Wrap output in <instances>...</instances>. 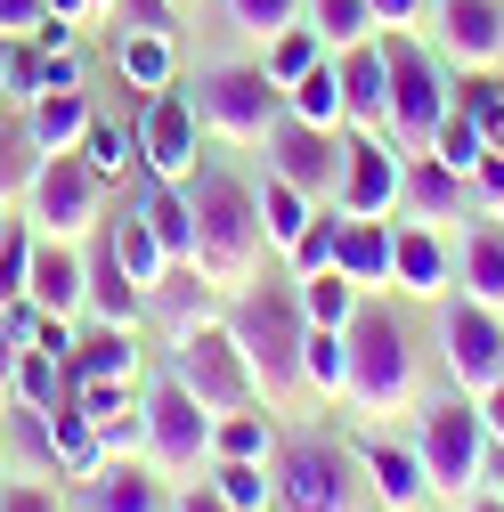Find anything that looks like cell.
<instances>
[{"label":"cell","instance_id":"1","mask_svg":"<svg viewBox=\"0 0 504 512\" xmlns=\"http://www.w3.org/2000/svg\"><path fill=\"white\" fill-rule=\"evenodd\" d=\"M220 326L236 334L244 374H252V399H261L269 415L285 399H301V334H309V317L293 301V277H252L244 293H228Z\"/></svg>","mask_w":504,"mask_h":512},{"label":"cell","instance_id":"2","mask_svg":"<svg viewBox=\"0 0 504 512\" xmlns=\"http://www.w3.org/2000/svg\"><path fill=\"white\" fill-rule=\"evenodd\" d=\"M187 204H196V269L220 293H244L252 277H269V236H261V196L228 171H196L187 179Z\"/></svg>","mask_w":504,"mask_h":512},{"label":"cell","instance_id":"3","mask_svg":"<svg viewBox=\"0 0 504 512\" xmlns=\"http://www.w3.org/2000/svg\"><path fill=\"white\" fill-rule=\"evenodd\" d=\"M342 342H350V382H342V407H350V415H366V423L407 415V407H415V342H407V326H399V317H391L383 301H366V293H358V309H350Z\"/></svg>","mask_w":504,"mask_h":512},{"label":"cell","instance_id":"4","mask_svg":"<svg viewBox=\"0 0 504 512\" xmlns=\"http://www.w3.org/2000/svg\"><path fill=\"white\" fill-rule=\"evenodd\" d=\"M407 447H415L431 496H472L480 488V464H488V423H480V407L464 391H448L439 407L415 415V439Z\"/></svg>","mask_w":504,"mask_h":512},{"label":"cell","instance_id":"5","mask_svg":"<svg viewBox=\"0 0 504 512\" xmlns=\"http://www.w3.org/2000/svg\"><path fill=\"white\" fill-rule=\"evenodd\" d=\"M374 41H383V66H391V139H399V155H423L456 98V74L415 33H374Z\"/></svg>","mask_w":504,"mask_h":512},{"label":"cell","instance_id":"6","mask_svg":"<svg viewBox=\"0 0 504 512\" xmlns=\"http://www.w3.org/2000/svg\"><path fill=\"white\" fill-rule=\"evenodd\" d=\"M187 98H196V122L228 147H261V131L285 114V90L269 82V66H204L187 82Z\"/></svg>","mask_w":504,"mask_h":512},{"label":"cell","instance_id":"7","mask_svg":"<svg viewBox=\"0 0 504 512\" xmlns=\"http://www.w3.org/2000/svg\"><path fill=\"white\" fill-rule=\"evenodd\" d=\"M25 220L33 236H57V244H90L106 228V179L82 163V155H41L33 187H25Z\"/></svg>","mask_w":504,"mask_h":512},{"label":"cell","instance_id":"8","mask_svg":"<svg viewBox=\"0 0 504 512\" xmlns=\"http://www.w3.org/2000/svg\"><path fill=\"white\" fill-rule=\"evenodd\" d=\"M212 407L187 391V382H155L147 391V472H163V480H196L204 464H212Z\"/></svg>","mask_w":504,"mask_h":512},{"label":"cell","instance_id":"9","mask_svg":"<svg viewBox=\"0 0 504 512\" xmlns=\"http://www.w3.org/2000/svg\"><path fill=\"white\" fill-rule=\"evenodd\" d=\"M277 512H358V456L334 439L277 447Z\"/></svg>","mask_w":504,"mask_h":512},{"label":"cell","instance_id":"10","mask_svg":"<svg viewBox=\"0 0 504 512\" xmlns=\"http://www.w3.org/2000/svg\"><path fill=\"white\" fill-rule=\"evenodd\" d=\"M439 358H448V382L464 399H480L488 382L504 374V309L472 301V293H439Z\"/></svg>","mask_w":504,"mask_h":512},{"label":"cell","instance_id":"11","mask_svg":"<svg viewBox=\"0 0 504 512\" xmlns=\"http://www.w3.org/2000/svg\"><path fill=\"white\" fill-rule=\"evenodd\" d=\"M171 382H187V391H196L212 415H236V407H252V374H244V350H236V334L220 326V317L171 342Z\"/></svg>","mask_w":504,"mask_h":512},{"label":"cell","instance_id":"12","mask_svg":"<svg viewBox=\"0 0 504 512\" xmlns=\"http://www.w3.org/2000/svg\"><path fill=\"white\" fill-rule=\"evenodd\" d=\"M196 139H204V122H196V98H187L179 82L139 106V171L147 179L187 187V179H196Z\"/></svg>","mask_w":504,"mask_h":512},{"label":"cell","instance_id":"13","mask_svg":"<svg viewBox=\"0 0 504 512\" xmlns=\"http://www.w3.org/2000/svg\"><path fill=\"white\" fill-rule=\"evenodd\" d=\"M399 139H374V131H350L342 139V179H334V204L350 220H399Z\"/></svg>","mask_w":504,"mask_h":512},{"label":"cell","instance_id":"14","mask_svg":"<svg viewBox=\"0 0 504 512\" xmlns=\"http://www.w3.org/2000/svg\"><path fill=\"white\" fill-rule=\"evenodd\" d=\"M261 155L277 179H293L301 196H334V179H342V131H318V122H301V114H277L269 131H261Z\"/></svg>","mask_w":504,"mask_h":512},{"label":"cell","instance_id":"15","mask_svg":"<svg viewBox=\"0 0 504 512\" xmlns=\"http://www.w3.org/2000/svg\"><path fill=\"white\" fill-rule=\"evenodd\" d=\"M439 66L448 74H488L504 66V0H439Z\"/></svg>","mask_w":504,"mask_h":512},{"label":"cell","instance_id":"16","mask_svg":"<svg viewBox=\"0 0 504 512\" xmlns=\"http://www.w3.org/2000/svg\"><path fill=\"white\" fill-rule=\"evenodd\" d=\"M25 301H33L41 317H90V252H82V244H57V236H33Z\"/></svg>","mask_w":504,"mask_h":512},{"label":"cell","instance_id":"17","mask_svg":"<svg viewBox=\"0 0 504 512\" xmlns=\"http://www.w3.org/2000/svg\"><path fill=\"white\" fill-rule=\"evenodd\" d=\"M228 309V293L196 269V261H171L155 285H147V317L163 326V342H179V334H196V326H212V317Z\"/></svg>","mask_w":504,"mask_h":512},{"label":"cell","instance_id":"18","mask_svg":"<svg viewBox=\"0 0 504 512\" xmlns=\"http://www.w3.org/2000/svg\"><path fill=\"white\" fill-rule=\"evenodd\" d=\"M358 472H366V488H374L383 512H423V504H431V480H423V464H415L407 439L366 431V439H358Z\"/></svg>","mask_w":504,"mask_h":512},{"label":"cell","instance_id":"19","mask_svg":"<svg viewBox=\"0 0 504 512\" xmlns=\"http://www.w3.org/2000/svg\"><path fill=\"white\" fill-rule=\"evenodd\" d=\"M342 131L391 139V66H383V41L342 49Z\"/></svg>","mask_w":504,"mask_h":512},{"label":"cell","instance_id":"20","mask_svg":"<svg viewBox=\"0 0 504 512\" xmlns=\"http://www.w3.org/2000/svg\"><path fill=\"white\" fill-rule=\"evenodd\" d=\"M448 277H456V252L439 244V228L399 220V228H391V285H399L407 301H439V293H448Z\"/></svg>","mask_w":504,"mask_h":512},{"label":"cell","instance_id":"21","mask_svg":"<svg viewBox=\"0 0 504 512\" xmlns=\"http://www.w3.org/2000/svg\"><path fill=\"white\" fill-rule=\"evenodd\" d=\"M82 512H171V488L139 456H106L98 480H82Z\"/></svg>","mask_w":504,"mask_h":512},{"label":"cell","instance_id":"22","mask_svg":"<svg viewBox=\"0 0 504 512\" xmlns=\"http://www.w3.org/2000/svg\"><path fill=\"white\" fill-rule=\"evenodd\" d=\"M66 374H74V382H139V374H147L139 326H90V334H74Z\"/></svg>","mask_w":504,"mask_h":512},{"label":"cell","instance_id":"23","mask_svg":"<svg viewBox=\"0 0 504 512\" xmlns=\"http://www.w3.org/2000/svg\"><path fill=\"white\" fill-rule=\"evenodd\" d=\"M472 196V179H456L439 155H407V171H399V220H448L456 204Z\"/></svg>","mask_w":504,"mask_h":512},{"label":"cell","instance_id":"24","mask_svg":"<svg viewBox=\"0 0 504 512\" xmlns=\"http://www.w3.org/2000/svg\"><path fill=\"white\" fill-rule=\"evenodd\" d=\"M90 122H98V114H90V90H41V98L25 106V131H33L41 155H74Z\"/></svg>","mask_w":504,"mask_h":512},{"label":"cell","instance_id":"25","mask_svg":"<svg viewBox=\"0 0 504 512\" xmlns=\"http://www.w3.org/2000/svg\"><path fill=\"white\" fill-rule=\"evenodd\" d=\"M456 293L504 309V220H472L464 228V252H456Z\"/></svg>","mask_w":504,"mask_h":512},{"label":"cell","instance_id":"26","mask_svg":"<svg viewBox=\"0 0 504 512\" xmlns=\"http://www.w3.org/2000/svg\"><path fill=\"white\" fill-rule=\"evenodd\" d=\"M90 317H98V326H147V293L106 252V228H98V252H90Z\"/></svg>","mask_w":504,"mask_h":512},{"label":"cell","instance_id":"27","mask_svg":"<svg viewBox=\"0 0 504 512\" xmlns=\"http://www.w3.org/2000/svg\"><path fill=\"white\" fill-rule=\"evenodd\" d=\"M334 269L374 293V285H391V220H350L342 212V244H334Z\"/></svg>","mask_w":504,"mask_h":512},{"label":"cell","instance_id":"28","mask_svg":"<svg viewBox=\"0 0 504 512\" xmlns=\"http://www.w3.org/2000/svg\"><path fill=\"white\" fill-rule=\"evenodd\" d=\"M106 252H114V261L122 269H131V285L147 293L163 269H171V252H163V236L139 220V204H122V212H106Z\"/></svg>","mask_w":504,"mask_h":512},{"label":"cell","instance_id":"29","mask_svg":"<svg viewBox=\"0 0 504 512\" xmlns=\"http://www.w3.org/2000/svg\"><path fill=\"white\" fill-rule=\"evenodd\" d=\"M114 74L131 82L139 98L171 90V82H179V57H171V33H114Z\"/></svg>","mask_w":504,"mask_h":512},{"label":"cell","instance_id":"30","mask_svg":"<svg viewBox=\"0 0 504 512\" xmlns=\"http://www.w3.org/2000/svg\"><path fill=\"white\" fill-rule=\"evenodd\" d=\"M285 114L318 122V131H342V49H326L301 82H285Z\"/></svg>","mask_w":504,"mask_h":512},{"label":"cell","instance_id":"31","mask_svg":"<svg viewBox=\"0 0 504 512\" xmlns=\"http://www.w3.org/2000/svg\"><path fill=\"white\" fill-rule=\"evenodd\" d=\"M342 382H350V342H342V326H309V334H301V391L342 407Z\"/></svg>","mask_w":504,"mask_h":512},{"label":"cell","instance_id":"32","mask_svg":"<svg viewBox=\"0 0 504 512\" xmlns=\"http://www.w3.org/2000/svg\"><path fill=\"white\" fill-rule=\"evenodd\" d=\"M204 480L220 488L228 512H277V464H244V456H212Z\"/></svg>","mask_w":504,"mask_h":512},{"label":"cell","instance_id":"33","mask_svg":"<svg viewBox=\"0 0 504 512\" xmlns=\"http://www.w3.org/2000/svg\"><path fill=\"white\" fill-rule=\"evenodd\" d=\"M277 447H285V439H277V423H269V407H261V399L212 423V456H244V464H277Z\"/></svg>","mask_w":504,"mask_h":512},{"label":"cell","instance_id":"34","mask_svg":"<svg viewBox=\"0 0 504 512\" xmlns=\"http://www.w3.org/2000/svg\"><path fill=\"white\" fill-rule=\"evenodd\" d=\"M252 196H261V236H269V252H285V244L309 228V212H318V196H301V187L277 179V171H261V187H252Z\"/></svg>","mask_w":504,"mask_h":512},{"label":"cell","instance_id":"35","mask_svg":"<svg viewBox=\"0 0 504 512\" xmlns=\"http://www.w3.org/2000/svg\"><path fill=\"white\" fill-rule=\"evenodd\" d=\"M33 171H41V147H33V131H25V114L0 106V204H9V212L25 204Z\"/></svg>","mask_w":504,"mask_h":512},{"label":"cell","instance_id":"36","mask_svg":"<svg viewBox=\"0 0 504 512\" xmlns=\"http://www.w3.org/2000/svg\"><path fill=\"white\" fill-rule=\"evenodd\" d=\"M334 244H342V204L326 196L318 212H309V228L285 244V277H318V269H334Z\"/></svg>","mask_w":504,"mask_h":512},{"label":"cell","instance_id":"37","mask_svg":"<svg viewBox=\"0 0 504 512\" xmlns=\"http://www.w3.org/2000/svg\"><path fill=\"white\" fill-rule=\"evenodd\" d=\"M301 25L318 33L326 49H358V41H374V9H366V0H301Z\"/></svg>","mask_w":504,"mask_h":512},{"label":"cell","instance_id":"38","mask_svg":"<svg viewBox=\"0 0 504 512\" xmlns=\"http://www.w3.org/2000/svg\"><path fill=\"white\" fill-rule=\"evenodd\" d=\"M423 155H439L456 179H472V171H480V155H488V139H480V122L448 98V114H439V131H431V147H423Z\"/></svg>","mask_w":504,"mask_h":512},{"label":"cell","instance_id":"39","mask_svg":"<svg viewBox=\"0 0 504 512\" xmlns=\"http://www.w3.org/2000/svg\"><path fill=\"white\" fill-rule=\"evenodd\" d=\"M293 301L309 326H350V309H358V285L342 269H318V277H293Z\"/></svg>","mask_w":504,"mask_h":512},{"label":"cell","instance_id":"40","mask_svg":"<svg viewBox=\"0 0 504 512\" xmlns=\"http://www.w3.org/2000/svg\"><path fill=\"white\" fill-rule=\"evenodd\" d=\"M318 57H326V41L309 33V25H285L277 41H261V66H269V82H277V90H285V82H301L309 66H318Z\"/></svg>","mask_w":504,"mask_h":512},{"label":"cell","instance_id":"41","mask_svg":"<svg viewBox=\"0 0 504 512\" xmlns=\"http://www.w3.org/2000/svg\"><path fill=\"white\" fill-rule=\"evenodd\" d=\"M456 106L480 122L488 147H504V74H496V66H488V74H456Z\"/></svg>","mask_w":504,"mask_h":512},{"label":"cell","instance_id":"42","mask_svg":"<svg viewBox=\"0 0 504 512\" xmlns=\"http://www.w3.org/2000/svg\"><path fill=\"white\" fill-rule=\"evenodd\" d=\"M74 155H82V163H90V171L114 187V179H131V163H139V139H131V131H114V122H90Z\"/></svg>","mask_w":504,"mask_h":512},{"label":"cell","instance_id":"43","mask_svg":"<svg viewBox=\"0 0 504 512\" xmlns=\"http://www.w3.org/2000/svg\"><path fill=\"white\" fill-rule=\"evenodd\" d=\"M228 9V33L244 41H277L285 25H301V0H220Z\"/></svg>","mask_w":504,"mask_h":512},{"label":"cell","instance_id":"44","mask_svg":"<svg viewBox=\"0 0 504 512\" xmlns=\"http://www.w3.org/2000/svg\"><path fill=\"white\" fill-rule=\"evenodd\" d=\"M57 391H66V358H49L41 342L17 350V407H49Z\"/></svg>","mask_w":504,"mask_h":512},{"label":"cell","instance_id":"45","mask_svg":"<svg viewBox=\"0 0 504 512\" xmlns=\"http://www.w3.org/2000/svg\"><path fill=\"white\" fill-rule=\"evenodd\" d=\"M25 277H33V220L17 212L9 244H0V301H25Z\"/></svg>","mask_w":504,"mask_h":512},{"label":"cell","instance_id":"46","mask_svg":"<svg viewBox=\"0 0 504 512\" xmlns=\"http://www.w3.org/2000/svg\"><path fill=\"white\" fill-rule=\"evenodd\" d=\"M179 0H114V9H106V25L114 33H179Z\"/></svg>","mask_w":504,"mask_h":512},{"label":"cell","instance_id":"47","mask_svg":"<svg viewBox=\"0 0 504 512\" xmlns=\"http://www.w3.org/2000/svg\"><path fill=\"white\" fill-rule=\"evenodd\" d=\"M33 98H41V49H33V41H17V49H9V106L25 114Z\"/></svg>","mask_w":504,"mask_h":512},{"label":"cell","instance_id":"48","mask_svg":"<svg viewBox=\"0 0 504 512\" xmlns=\"http://www.w3.org/2000/svg\"><path fill=\"white\" fill-rule=\"evenodd\" d=\"M472 204H480V220H504V147L480 155V171H472Z\"/></svg>","mask_w":504,"mask_h":512},{"label":"cell","instance_id":"49","mask_svg":"<svg viewBox=\"0 0 504 512\" xmlns=\"http://www.w3.org/2000/svg\"><path fill=\"white\" fill-rule=\"evenodd\" d=\"M33 49H41V41H33ZM41 90H82V41L41 49Z\"/></svg>","mask_w":504,"mask_h":512},{"label":"cell","instance_id":"50","mask_svg":"<svg viewBox=\"0 0 504 512\" xmlns=\"http://www.w3.org/2000/svg\"><path fill=\"white\" fill-rule=\"evenodd\" d=\"M0 512H66V496H57L49 480H9L0 488Z\"/></svg>","mask_w":504,"mask_h":512},{"label":"cell","instance_id":"51","mask_svg":"<svg viewBox=\"0 0 504 512\" xmlns=\"http://www.w3.org/2000/svg\"><path fill=\"white\" fill-rule=\"evenodd\" d=\"M41 17H49V0H0V33H9V41H33Z\"/></svg>","mask_w":504,"mask_h":512},{"label":"cell","instance_id":"52","mask_svg":"<svg viewBox=\"0 0 504 512\" xmlns=\"http://www.w3.org/2000/svg\"><path fill=\"white\" fill-rule=\"evenodd\" d=\"M366 9H374V33H407L423 17V0H366Z\"/></svg>","mask_w":504,"mask_h":512},{"label":"cell","instance_id":"53","mask_svg":"<svg viewBox=\"0 0 504 512\" xmlns=\"http://www.w3.org/2000/svg\"><path fill=\"white\" fill-rule=\"evenodd\" d=\"M49 358H74V317H41V334H33Z\"/></svg>","mask_w":504,"mask_h":512},{"label":"cell","instance_id":"54","mask_svg":"<svg viewBox=\"0 0 504 512\" xmlns=\"http://www.w3.org/2000/svg\"><path fill=\"white\" fill-rule=\"evenodd\" d=\"M171 512H228V504H220V488H212V480H187Z\"/></svg>","mask_w":504,"mask_h":512},{"label":"cell","instance_id":"55","mask_svg":"<svg viewBox=\"0 0 504 512\" xmlns=\"http://www.w3.org/2000/svg\"><path fill=\"white\" fill-rule=\"evenodd\" d=\"M472 407H480V423H488V439H504V374L488 382V391H480Z\"/></svg>","mask_w":504,"mask_h":512},{"label":"cell","instance_id":"56","mask_svg":"<svg viewBox=\"0 0 504 512\" xmlns=\"http://www.w3.org/2000/svg\"><path fill=\"white\" fill-rule=\"evenodd\" d=\"M0 407H17V342H9V326H0Z\"/></svg>","mask_w":504,"mask_h":512},{"label":"cell","instance_id":"57","mask_svg":"<svg viewBox=\"0 0 504 512\" xmlns=\"http://www.w3.org/2000/svg\"><path fill=\"white\" fill-rule=\"evenodd\" d=\"M49 17H57V25H74V33H82V25H98L90 0H49Z\"/></svg>","mask_w":504,"mask_h":512},{"label":"cell","instance_id":"58","mask_svg":"<svg viewBox=\"0 0 504 512\" xmlns=\"http://www.w3.org/2000/svg\"><path fill=\"white\" fill-rule=\"evenodd\" d=\"M480 488L504 496V439H488V464H480Z\"/></svg>","mask_w":504,"mask_h":512},{"label":"cell","instance_id":"59","mask_svg":"<svg viewBox=\"0 0 504 512\" xmlns=\"http://www.w3.org/2000/svg\"><path fill=\"white\" fill-rule=\"evenodd\" d=\"M464 512H504V496H488V488H472V496H464Z\"/></svg>","mask_w":504,"mask_h":512},{"label":"cell","instance_id":"60","mask_svg":"<svg viewBox=\"0 0 504 512\" xmlns=\"http://www.w3.org/2000/svg\"><path fill=\"white\" fill-rule=\"evenodd\" d=\"M9 49H17V41L0 33V106H9Z\"/></svg>","mask_w":504,"mask_h":512},{"label":"cell","instance_id":"61","mask_svg":"<svg viewBox=\"0 0 504 512\" xmlns=\"http://www.w3.org/2000/svg\"><path fill=\"white\" fill-rule=\"evenodd\" d=\"M9 228H17V212H9V204H0V244H9Z\"/></svg>","mask_w":504,"mask_h":512},{"label":"cell","instance_id":"62","mask_svg":"<svg viewBox=\"0 0 504 512\" xmlns=\"http://www.w3.org/2000/svg\"><path fill=\"white\" fill-rule=\"evenodd\" d=\"M90 9H98V25H106V9H114V0H90Z\"/></svg>","mask_w":504,"mask_h":512}]
</instances>
